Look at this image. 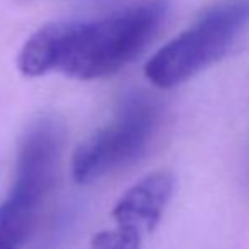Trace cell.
I'll use <instances>...</instances> for the list:
<instances>
[{
	"instance_id": "5",
	"label": "cell",
	"mask_w": 249,
	"mask_h": 249,
	"mask_svg": "<svg viewBox=\"0 0 249 249\" xmlns=\"http://www.w3.org/2000/svg\"><path fill=\"white\" fill-rule=\"evenodd\" d=\"M44 202L29 192L10 187L7 198L0 203V249H24Z\"/></svg>"
},
{
	"instance_id": "1",
	"label": "cell",
	"mask_w": 249,
	"mask_h": 249,
	"mask_svg": "<svg viewBox=\"0 0 249 249\" xmlns=\"http://www.w3.org/2000/svg\"><path fill=\"white\" fill-rule=\"evenodd\" d=\"M166 14V2L148 0L99 19L50 22L26 39L17 68L29 78L50 73L82 82L108 78L149 46Z\"/></svg>"
},
{
	"instance_id": "2",
	"label": "cell",
	"mask_w": 249,
	"mask_h": 249,
	"mask_svg": "<svg viewBox=\"0 0 249 249\" xmlns=\"http://www.w3.org/2000/svg\"><path fill=\"white\" fill-rule=\"evenodd\" d=\"M249 26V0H224L154 53L144 75L156 89L188 82L224 58Z\"/></svg>"
},
{
	"instance_id": "4",
	"label": "cell",
	"mask_w": 249,
	"mask_h": 249,
	"mask_svg": "<svg viewBox=\"0 0 249 249\" xmlns=\"http://www.w3.org/2000/svg\"><path fill=\"white\" fill-rule=\"evenodd\" d=\"M175 192L170 171H153L122 194L112 209L114 227L93 236L90 249H141L142 241L160 224Z\"/></svg>"
},
{
	"instance_id": "6",
	"label": "cell",
	"mask_w": 249,
	"mask_h": 249,
	"mask_svg": "<svg viewBox=\"0 0 249 249\" xmlns=\"http://www.w3.org/2000/svg\"><path fill=\"white\" fill-rule=\"evenodd\" d=\"M26 2H33V0H26Z\"/></svg>"
},
{
	"instance_id": "3",
	"label": "cell",
	"mask_w": 249,
	"mask_h": 249,
	"mask_svg": "<svg viewBox=\"0 0 249 249\" xmlns=\"http://www.w3.org/2000/svg\"><path fill=\"white\" fill-rule=\"evenodd\" d=\"M160 110L146 97H129L108 124L78 144L71 158V177L90 185L114 171L136 163L153 142Z\"/></svg>"
}]
</instances>
